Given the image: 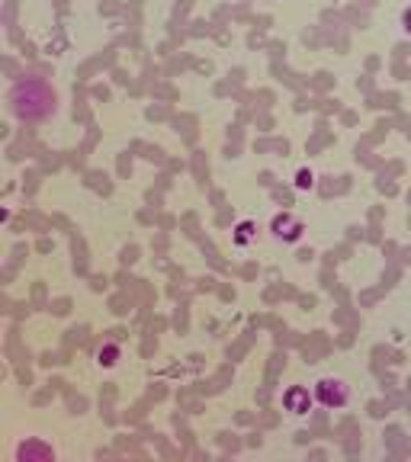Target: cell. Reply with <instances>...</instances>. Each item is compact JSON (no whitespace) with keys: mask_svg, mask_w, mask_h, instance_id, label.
I'll use <instances>...</instances> for the list:
<instances>
[{"mask_svg":"<svg viewBox=\"0 0 411 462\" xmlns=\"http://www.w3.org/2000/svg\"><path fill=\"white\" fill-rule=\"evenodd\" d=\"M402 23H405V32H408V36H411V7H408V10H405V16H402Z\"/></svg>","mask_w":411,"mask_h":462,"instance_id":"9c48e42d","label":"cell"},{"mask_svg":"<svg viewBox=\"0 0 411 462\" xmlns=\"http://www.w3.org/2000/svg\"><path fill=\"white\" fill-rule=\"evenodd\" d=\"M113 356H116V347H107V353H103V350H100V363H107V366H113V363H116Z\"/></svg>","mask_w":411,"mask_h":462,"instance_id":"52a82bcc","label":"cell"},{"mask_svg":"<svg viewBox=\"0 0 411 462\" xmlns=\"http://www.w3.org/2000/svg\"><path fill=\"white\" fill-rule=\"evenodd\" d=\"M20 456H26V459H55V453L48 447H39V443H29V447L20 449Z\"/></svg>","mask_w":411,"mask_h":462,"instance_id":"5b68a950","label":"cell"},{"mask_svg":"<svg viewBox=\"0 0 411 462\" xmlns=\"http://www.w3.org/2000/svg\"><path fill=\"white\" fill-rule=\"evenodd\" d=\"M315 398H318L321 408L337 411L351 402V388H347L344 379H337V376H325V379L315 382Z\"/></svg>","mask_w":411,"mask_h":462,"instance_id":"7a4b0ae2","label":"cell"},{"mask_svg":"<svg viewBox=\"0 0 411 462\" xmlns=\"http://www.w3.org/2000/svg\"><path fill=\"white\" fill-rule=\"evenodd\" d=\"M283 405H286V411H292V414H305V411L312 408V395H309V388L296 386L283 395Z\"/></svg>","mask_w":411,"mask_h":462,"instance_id":"277c9868","label":"cell"},{"mask_svg":"<svg viewBox=\"0 0 411 462\" xmlns=\"http://www.w3.org/2000/svg\"><path fill=\"white\" fill-rule=\"evenodd\" d=\"M270 228H274V235L283 238V241H299L302 238V222L292 219V215H276Z\"/></svg>","mask_w":411,"mask_h":462,"instance_id":"3957f363","label":"cell"},{"mask_svg":"<svg viewBox=\"0 0 411 462\" xmlns=\"http://www.w3.org/2000/svg\"><path fill=\"white\" fill-rule=\"evenodd\" d=\"M312 183H315L312 170H299V177H296V186H299V190H309Z\"/></svg>","mask_w":411,"mask_h":462,"instance_id":"8992f818","label":"cell"},{"mask_svg":"<svg viewBox=\"0 0 411 462\" xmlns=\"http://www.w3.org/2000/svg\"><path fill=\"white\" fill-rule=\"evenodd\" d=\"M55 90L48 87L46 81H39V77H26L20 81L10 90V109L16 113V119H46V116L55 113Z\"/></svg>","mask_w":411,"mask_h":462,"instance_id":"6da1fadb","label":"cell"},{"mask_svg":"<svg viewBox=\"0 0 411 462\" xmlns=\"http://www.w3.org/2000/svg\"><path fill=\"white\" fill-rule=\"evenodd\" d=\"M248 238H251V225L244 222V225L238 228V244H244V241H248Z\"/></svg>","mask_w":411,"mask_h":462,"instance_id":"ba28073f","label":"cell"}]
</instances>
